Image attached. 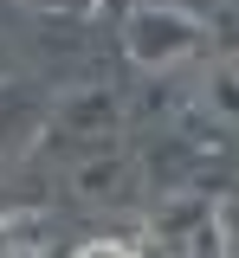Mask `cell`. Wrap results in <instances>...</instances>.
Masks as SVG:
<instances>
[{"instance_id":"obj_1","label":"cell","mask_w":239,"mask_h":258,"mask_svg":"<svg viewBox=\"0 0 239 258\" xmlns=\"http://www.w3.org/2000/svg\"><path fill=\"white\" fill-rule=\"evenodd\" d=\"M45 245V220L39 213H7L0 220V258H39Z\"/></svg>"},{"instance_id":"obj_2","label":"cell","mask_w":239,"mask_h":258,"mask_svg":"<svg viewBox=\"0 0 239 258\" xmlns=\"http://www.w3.org/2000/svg\"><path fill=\"white\" fill-rule=\"evenodd\" d=\"M71 258H136V245H123V239H91V245H78Z\"/></svg>"}]
</instances>
